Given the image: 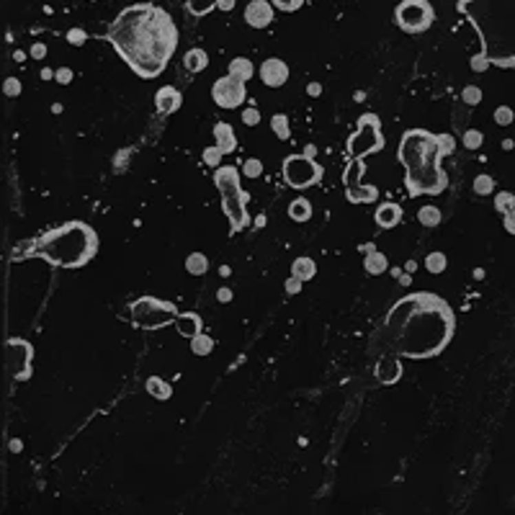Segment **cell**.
<instances>
[{
	"label": "cell",
	"instance_id": "1",
	"mask_svg": "<svg viewBox=\"0 0 515 515\" xmlns=\"http://www.w3.org/2000/svg\"><path fill=\"white\" fill-rule=\"evenodd\" d=\"M456 314L438 294L415 292L386 312L382 340L384 351L399 358H433L454 340Z\"/></svg>",
	"mask_w": 515,
	"mask_h": 515
},
{
	"label": "cell",
	"instance_id": "2",
	"mask_svg": "<svg viewBox=\"0 0 515 515\" xmlns=\"http://www.w3.org/2000/svg\"><path fill=\"white\" fill-rule=\"evenodd\" d=\"M106 41L144 80L157 78L178 50V26L168 10L155 3H134L111 21Z\"/></svg>",
	"mask_w": 515,
	"mask_h": 515
},
{
	"label": "cell",
	"instance_id": "3",
	"mask_svg": "<svg viewBox=\"0 0 515 515\" xmlns=\"http://www.w3.org/2000/svg\"><path fill=\"white\" fill-rule=\"evenodd\" d=\"M456 140L451 134H433L428 129H407L399 142L397 157L404 168V186L410 196H438L448 186L443 171L446 155H451Z\"/></svg>",
	"mask_w": 515,
	"mask_h": 515
},
{
	"label": "cell",
	"instance_id": "4",
	"mask_svg": "<svg viewBox=\"0 0 515 515\" xmlns=\"http://www.w3.org/2000/svg\"><path fill=\"white\" fill-rule=\"evenodd\" d=\"M456 10L479 34L490 65L515 67V0H459Z\"/></svg>",
	"mask_w": 515,
	"mask_h": 515
},
{
	"label": "cell",
	"instance_id": "5",
	"mask_svg": "<svg viewBox=\"0 0 515 515\" xmlns=\"http://www.w3.org/2000/svg\"><path fill=\"white\" fill-rule=\"evenodd\" d=\"M23 248V258H41L54 268H83L98 253V232L88 222H65Z\"/></svg>",
	"mask_w": 515,
	"mask_h": 515
},
{
	"label": "cell",
	"instance_id": "6",
	"mask_svg": "<svg viewBox=\"0 0 515 515\" xmlns=\"http://www.w3.org/2000/svg\"><path fill=\"white\" fill-rule=\"evenodd\" d=\"M214 183H217L219 196H222V212L230 219L232 234L245 230L250 224V214H248L250 196L245 193L243 183H240V171L234 165H219L214 171Z\"/></svg>",
	"mask_w": 515,
	"mask_h": 515
},
{
	"label": "cell",
	"instance_id": "7",
	"mask_svg": "<svg viewBox=\"0 0 515 515\" xmlns=\"http://www.w3.org/2000/svg\"><path fill=\"white\" fill-rule=\"evenodd\" d=\"M178 307L173 302L157 299V296H140L129 304V317L131 322L142 327V330H162L168 325H175L178 317Z\"/></svg>",
	"mask_w": 515,
	"mask_h": 515
},
{
	"label": "cell",
	"instance_id": "8",
	"mask_svg": "<svg viewBox=\"0 0 515 515\" xmlns=\"http://www.w3.org/2000/svg\"><path fill=\"white\" fill-rule=\"evenodd\" d=\"M384 150V137H382V122L376 113H364L358 119L355 131L345 142V152L353 160H364L366 155Z\"/></svg>",
	"mask_w": 515,
	"mask_h": 515
},
{
	"label": "cell",
	"instance_id": "9",
	"mask_svg": "<svg viewBox=\"0 0 515 515\" xmlns=\"http://www.w3.org/2000/svg\"><path fill=\"white\" fill-rule=\"evenodd\" d=\"M283 181L289 183L292 188L302 191V188H312L322 181L325 168L314 157H307V155H289L283 160Z\"/></svg>",
	"mask_w": 515,
	"mask_h": 515
},
{
	"label": "cell",
	"instance_id": "10",
	"mask_svg": "<svg viewBox=\"0 0 515 515\" xmlns=\"http://www.w3.org/2000/svg\"><path fill=\"white\" fill-rule=\"evenodd\" d=\"M394 21L407 34H423L435 23V10L430 0H402L394 8Z\"/></svg>",
	"mask_w": 515,
	"mask_h": 515
},
{
	"label": "cell",
	"instance_id": "11",
	"mask_svg": "<svg viewBox=\"0 0 515 515\" xmlns=\"http://www.w3.org/2000/svg\"><path fill=\"white\" fill-rule=\"evenodd\" d=\"M364 162L351 160L343 171V186H345V199L351 204H374L379 199V188L364 183Z\"/></svg>",
	"mask_w": 515,
	"mask_h": 515
},
{
	"label": "cell",
	"instance_id": "12",
	"mask_svg": "<svg viewBox=\"0 0 515 515\" xmlns=\"http://www.w3.org/2000/svg\"><path fill=\"white\" fill-rule=\"evenodd\" d=\"M31 361H34V348L23 338H10L6 343V366H8L10 379L26 382L31 376Z\"/></svg>",
	"mask_w": 515,
	"mask_h": 515
},
{
	"label": "cell",
	"instance_id": "13",
	"mask_svg": "<svg viewBox=\"0 0 515 515\" xmlns=\"http://www.w3.org/2000/svg\"><path fill=\"white\" fill-rule=\"evenodd\" d=\"M212 98L219 109H240L248 98V88L243 80H237L232 75H224L212 85Z\"/></svg>",
	"mask_w": 515,
	"mask_h": 515
},
{
	"label": "cell",
	"instance_id": "14",
	"mask_svg": "<svg viewBox=\"0 0 515 515\" xmlns=\"http://www.w3.org/2000/svg\"><path fill=\"white\" fill-rule=\"evenodd\" d=\"M245 23L253 29H268L273 23V6L271 0H250L245 8Z\"/></svg>",
	"mask_w": 515,
	"mask_h": 515
},
{
	"label": "cell",
	"instance_id": "15",
	"mask_svg": "<svg viewBox=\"0 0 515 515\" xmlns=\"http://www.w3.org/2000/svg\"><path fill=\"white\" fill-rule=\"evenodd\" d=\"M258 75H261V80L265 83L268 88H281L283 83L289 80V65L283 60H278V57H268V60L261 65Z\"/></svg>",
	"mask_w": 515,
	"mask_h": 515
},
{
	"label": "cell",
	"instance_id": "16",
	"mask_svg": "<svg viewBox=\"0 0 515 515\" xmlns=\"http://www.w3.org/2000/svg\"><path fill=\"white\" fill-rule=\"evenodd\" d=\"M374 376L382 382V384H394V382H399V376H402V364H399V355H394V353H389V351H384V353L379 355V361H376Z\"/></svg>",
	"mask_w": 515,
	"mask_h": 515
},
{
	"label": "cell",
	"instance_id": "17",
	"mask_svg": "<svg viewBox=\"0 0 515 515\" xmlns=\"http://www.w3.org/2000/svg\"><path fill=\"white\" fill-rule=\"evenodd\" d=\"M402 217H404L402 206H399V204H394V201L379 204V206H376V212H374V219H376V224H379L382 230H394V227H399Z\"/></svg>",
	"mask_w": 515,
	"mask_h": 515
},
{
	"label": "cell",
	"instance_id": "18",
	"mask_svg": "<svg viewBox=\"0 0 515 515\" xmlns=\"http://www.w3.org/2000/svg\"><path fill=\"white\" fill-rule=\"evenodd\" d=\"M183 103V96L178 88H173V85H162L160 91L155 93V109H157V113H173L178 111Z\"/></svg>",
	"mask_w": 515,
	"mask_h": 515
},
{
	"label": "cell",
	"instance_id": "19",
	"mask_svg": "<svg viewBox=\"0 0 515 515\" xmlns=\"http://www.w3.org/2000/svg\"><path fill=\"white\" fill-rule=\"evenodd\" d=\"M214 142H217V147H219L224 155H232V152L237 150V137H234L232 124H227V122L214 124Z\"/></svg>",
	"mask_w": 515,
	"mask_h": 515
},
{
	"label": "cell",
	"instance_id": "20",
	"mask_svg": "<svg viewBox=\"0 0 515 515\" xmlns=\"http://www.w3.org/2000/svg\"><path fill=\"white\" fill-rule=\"evenodd\" d=\"M175 327H178V333H181L183 338L191 340L193 335L201 333V317L196 312H181L175 317Z\"/></svg>",
	"mask_w": 515,
	"mask_h": 515
},
{
	"label": "cell",
	"instance_id": "21",
	"mask_svg": "<svg viewBox=\"0 0 515 515\" xmlns=\"http://www.w3.org/2000/svg\"><path fill=\"white\" fill-rule=\"evenodd\" d=\"M183 67H186V72H201L209 67V54H206V50H201V47H193V50H188L186 54H183Z\"/></svg>",
	"mask_w": 515,
	"mask_h": 515
},
{
	"label": "cell",
	"instance_id": "22",
	"mask_svg": "<svg viewBox=\"0 0 515 515\" xmlns=\"http://www.w3.org/2000/svg\"><path fill=\"white\" fill-rule=\"evenodd\" d=\"M227 75H232V78H237V80L248 83L255 75L253 62L248 60V57H234V60L230 62V70H227Z\"/></svg>",
	"mask_w": 515,
	"mask_h": 515
},
{
	"label": "cell",
	"instance_id": "23",
	"mask_svg": "<svg viewBox=\"0 0 515 515\" xmlns=\"http://www.w3.org/2000/svg\"><path fill=\"white\" fill-rule=\"evenodd\" d=\"M314 273H317V263L312 258H307V255H302V258H296L292 263V276H296L299 281H309V278H314Z\"/></svg>",
	"mask_w": 515,
	"mask_h": 515
},
{
	"label": "cell",
	"instance_id": "24",
	"mask_svg": "<svg viewBox=\"0 0 515 515\" xmlns=\"http://www.w3.org/2000/svg\"><path fill=\"white\" fill-rule=\"evenodd\" d=\"M364 268H366V273H371V276H382V273L389 268V261H386L384 253H379V250H369V253H366V261H364Z\"/></svg>",
	"mask_w": 515,
	"mask_h": 515
},
{
	"label": "cell",
	"instance_id": "25",
	"mask_svg": "<svg viewBox=\"0 0 515 515\" xmlns=\"http://www.w3.org/2000/svg\"><path fill=\"white\" fill-rule=\"evenodd\" d=\"M289 217H292L294 222H309L312 219V204H309V199H294L292 204H289Z\"/></svg>",
	"mask_w": 515,
	"mask_h": 515
},
{
	"label": "cell",
	"instance_id": "26",
	"mask_svg": "<svg viewBox=\"0 0 515 515\" xmlns=\"http://www.w3.org/2000/svg\"><path fill=\"white\" fill-rule=\"evenodd\" d=\"M144 389L155 397V399H171V394H173V386L162 379V376H150L147 382H144Z\"/></svg>",
	"mask_w": 515,
	"mask_h": 515
},
{
	"label": "cell",
	"instance_id": "27",
	"mask_svg": "<svg viewBox=\"0 0 515 515\" xmlns=\"http://www.w3.org/2000/svg\"><path fill=\"white\" fill-rule=\"evenodd\" d=\"M186 271L191 273V276H204V273L209 271V258L204 253H191L186 258Z\"/></svg>",
	"mask_w": 515,
	"mask_h": 515
},
{
	"label": "cell",
	"instance_id": "28",
	"mask_svg": "<svg viewBox=\"0 0 515 515\" xmlns=\"http://www.w3.org/2000/svg\"><path fill=\"white\" fill-rule=\"evenodd\" d=\"M217 3L219 0H186V10L191 16H196V19H201V16H206V13H212L217 8Z\"/></svg>",
	"mask_w": 515,
	"mask_h": 515
},
{
	"label": "cell",
	"instance_id": "29",
	"mask_svg": "<svg viewBox=\"0 0 515 515\" xmlns=\"http://www.w3.org/2000/svg\"><path fill=\"white\" fill-rule=\"evenodd\" d=\"M441 209L438 206H420V212H417V222L423 224V227H438L441 224Z\"/></svg>",
	"mask_w": 515,
	"mask_h": 515
},
{
	"label": "cell",
	"instance_id": "30",
	"mask_svg": "<svg viewBox=\"0 0 515 515\" xmlns=\"http://www.w3.org/2000/svg\"><path fill=\"white\" fill-rule=\"evenodd\" d=\"M271 129L278 140H292V127H289V116H286V113H276V116H273Z\"/></svg>",
	"mask_w": 515,
	"mask_h": 515
},
{
	"label": "cell",
	"instance_id": "31",
	"mask_svg": "<svg viewBox=\"0 0 515 515\" xmlns=\"http://www.w3.org/2000/svg\"><path fill=\"white\" fill-rule=\"evenodd\" d=\"M191 351L196 355H209L214 351V340L206 333H199L191 338Z\"/></svg>",
	"mask_w": 515,
	"mask_h": 515
},
{
	"label": "cell",
	"instance_id": "32",
	"mask_svg": "<svg viewBox=\"0 0 515 515\" xmlns=\"http://www.w3.org/2000/svg\"><path fill=\"white\" fill-rule=\"evenodd\" d=\"M492 191H495V181H492V175H487V173L476 175V178H474V193H476V196H490Z\"/></svg>",
	"mask_w": 515,
	"mask_h": 515
},
{
	"label": "cell",
	"instance_id": "33",
	"mask_svg": "<svg viewBox=\"0 0 515 515\" xmlns=\"http://www.w3.org/2000/svg\"><path fill=\"white\" fill-rule=\"evenodd\" d=\"M495 209L500 214H507L510 209H515V193L510 191H500L495 196Z\"/></svg>",
	"mask_w": 515,
	"mask_h": 515
},
{
	"label": "cell",
	"instance_id": "34",
	"mask_svg": "<svg viewBox=\"0 0 515 515\" xmlns=\"http://www.w3.org/2000/svg\"><path fill=\"white\" fill-rule=\"evenodd\" d=\"M240 173H243L245 178H261V175H263V162L258 160V157H248V160L243 162Z\"/></svg>",
	"mask_w": 515,
	"mask_h": 515
},
{
	"label": "cell",
	"instance_id": "35",
	"mask_svg": "<svg viewBox=\"0 0 515 515\" xmlns=\"http://www.w3.org/2000/svg\"><path fill=\"white\" fill-rule=\"evenodd\" d=\"M446 265H448V261H446L443 253H430L428 258H425V268L430 273H443Z\"/></svg>",
	"mask_w": 515,
	"mask_h": 515
},
{
	"label": "cell",
	"instance_id": "36",
	"mask_svg": "<svg viewBox=\"0 0 515 515\" xmlns=\"http://www.w3.org/2000/svg\"><path fill=\"white\" fill-rule=\"evenodd\" d=\"M201 157H204V162H206L209 168H219V165H222L224 152L219 150L217 144H212V147H206V150H204V155H201Z\"/></svg>",
	"mask_w": 515,
	"mask_h": 515
},
{
	"label": "cell",
	"instance_id": "37",
	"mask_svg": "<svg viewBox=\"0 0 515 515\" xmlns=\"http://www.w3.org/2000/svg\"><path fill=\"white\" fill-rule=\"evenodd\" d=\"M513 122H515V111L510 109V106H500V109H495V124H500V127H510Z\"/></svg>",
	"mask_w": 515,
	"mask_h": 515
},
{
	"label": "cell",
	"instance_id": "38",
	"mask_svg": "<svg viewBox=\"0 0 515 515\" xmlns=\"http://www.w3.org/2000/svg\"><path fill=\"white\" fill-rule=\"evenodd\" d=\"M461 101L466 106H476V103H482V91L476 85H466L464 91H461Z\"/></svg>",
	"mask_w": 515,
	"mask_h": 515
},
{
	"label": "cell",
	"instance_id": "39",
	"mask_svg": "<svg viewBox=\"0 0 515 515\" xmlns=\"http://www.w3.org/2000/svg\"><path fill=\"white\" fill-rule=\"evenodd\" d=\"M271 6L276 10H281V13H294V10L302 8L304 0H271Z\"/></svg>",
	"mask_w": 515,
	"mask_h": 515
},
{
	"label": "cell",
	"instance_id": "40",
	"mask_svg": "<svg viewBox=\"0 0 515 515\" xmlns=\"http://www.w3.org/2000/svg\"><path fill=\"white\" fill-rule=\"evenodd\" d=\"M482 142H485V134L476 129H469L464 134V147H469V150H479L482 147Z\"/></svg>",
	"mask_w": 515,
	"mask_h": 515
},
{
	"label": "cell",
	"instance_id": "41",
	"mask_svg": "<svg viewBox=\"0 0 515 515\" xmlns=\"http://www.w3.org/2000/svg\"><path fill=\"white\" fill-rule=\"evenodd\" d=\"M243 124L245 127H258V124H261V111H258L255 106H248L243 111Z\"/></svg>",
	"mask_w": 515,
	"mask_h": 515
},
{
	"label": "cell",
	"instance_id": "42",
	"mask_svg": "<svg viewBox=\"0 0 515 515\" xmlns=\"http://www.w3.org/2000/svg\"><path fill=\"white\" fill-rule=\"evenodd\" d=\"M67 41H70L72 47H83V44L88 41V34H85L83 29H78V26H75V29L67 31Z\"/></svg>",
	"mask_w": 515,
	"mask_h": 515
},
{
	"label": "cell",
	"instance_id": "43",
	"mask_svg": "<svg viewBox=\"0 0 515 515\" xmlns=\"http://www.w3.org/2000/svg\"><path fill=\"white\" fill-rule=\"evenodd\" d=\"M3 93H6L8 98H16V96H21V80H19V78H8V80L3 83Z\"/></svg>",
	"mask_w": 515,
	"mask_h": 515
},
{
	"label": "cell",
	"instance_id": "44",
	"mask_svg": "<svg viewBox=\"0 0 515 515\" xmlns=\"http://www.w3.org/2000/svg\"><path fill=\"white\" fill-rule=\"evenodd\" d=\"M72 78H75V72H72L70 67H60V70L54 72V80L60 83V85H70Z\"/></svg>",
	"mask_w": 515,
	"mask_h": 515
},
{
	"label": "cell",
	"instance_id": "45",
	"mask_svg": "<svg viewBox=\"0 0 515 515\" xmlns=\"http://www.w3.org/2000/svg\"><path fill=\"white\" fill-rule=\"evenodd\" d=\"M472 70H474V72H485V70H490V62H487V57L482 54V52L472 57Z\"/></svg>",
	"mask_w": 515,
	"mask_h": 515
},
{
	"label": "cell",
	"instance_id": "46",
	"mask_svg": "<svg viewBox=\"0 0 515 515\" xmlns=\"http://www.w3.org/2000/svg\"><path fill=\"white\" fill-rule=\"evenodd\" d=\"M302 283L304 281H299L296 276H289V278H286V283H283V289H286V294H299V292H302Z\"/></svg>",
	"mask_w": 515,
	"mask_h": 515
},
{
	"label": "cell",
	"instance_id": "47",
	"mask_svg": "<svg viewBox=\"0 0 515 515\" xmlns=\"http://www.w3.org/2000/svg\"><path fill=\"white\" fill-rule=\"evenodd\" d=\"M31 57H34V60H44V57H47V44H44V41H34V47H31Z\"/></svg>",
	"mask_w": 515,
	"mask_h": 515
},
{
	"label": "cell",
	"instance_id": "48",
	"mask_svg": "<svg viewBox=\"0 0 515 515\" xmlns=\"http://www.w3.org/2000/svg\"><path fill=\"white\" fill-rule=\"evenodd\" d=\"M503 224L510 234H515V209H510L507 214H503Z\"/></svg>",
	"mask_w": 515,
	"mask_h": 515
},
{
	"label": "cell",
	"instance_id": "49",
	"mask_svg": "<svg viewBox=\"0 0 515 515\" xmlns=\"http://www.w3.org/2000/svg\"><path fill=\"white\" fill-rule=\"evenodd\" d=\"M217 299H219L222 304H230V302H232V292L224 286V289H219V292H217Z\"/></svg>",
	"mask_w": 515,
	"mask_h": 515
},
{
	"label": "cell",
	"instance_id": "50",
	"mask_svg": "<svg viewBox=\"0 0 515 515\" xmlns=\"http://www.w3.org/2000/svg\"><path fill=\"white\" fill-rule=\"evenodd\" d=\"M307 93H309L312 98H317V96H322V85H320V83H309V85H307Z\"/></svg>",
	"mask_w": 515,
	"mask_h": 515
},
{
	"label": "cell",
	"instance_id": "51",
	"mask_svg": "<svg viewBox=\"0 0 515 515\" xmlns=\"http://www.w3.org/2000/svg\"><path fill=\"white\" fill-rule=\"evenodd\" d=\"M217 8L224 10V13H230V10L234 8V0H219V3H217Z\"/></svg>",
	"mask_w": 515,
	"mask_h": 515
},
{
	"label": "cell",
	"instance_id": "52",
	"mask_svg": "<svg viewBox=\"0 0 515 515\" xmlns=\"http://www.w3.org/2000/svg\"><path fill=\"white\" fill-rule=\"evenodd\" d=\"M304 155H307V157H317V147H314V144H307V147H304Z\"/></svg>",
	"mask_w": 515,
	"mask_h": 515
},
{
	"label": "cell",
	"instance_id": "53",
	"mask_svg": "<svg viewBox=\"0 0 515 515\" xmlns=\"http://www.w3.org/2000/svg\"><path fill=\"white\" fill-rule=\"evenodd\" d=\"M54 72H57V70H50V67H44V70H41V78H44V80H52V78H54Z\"/></svg>",
	"mask_w": 515,
	"mask_h": 515
},
{
	"label": "cell",
	"instance_id": "54",
	"mask_svg": "<svg viewBox=\"0 0 515 515\" xmlns=\"http://www.w3.org/2000/svg\"><path fill=\"white\" fill-rule=\"evenodd\" d=\"M415 268H417V265H415V261H410L407 265H404V271H407V273H415Z\"/></svg>",
	"mask_w": 515,
	"mask_h": 515
},
{
	"label": "cell",
	"instance_id": "55",
	"mask_svg": "<svg viewBox=\"0 0 515 515\" xmlns=\"http://www.w3.org/2000/svg\"><path fill=\"white\" fill-rule=\"evenodd\" d=\"M91 3H96V0H91Z\"/></svg>",
	"mask_w": 515,
	"mask_h": 515
}]
</instances>
